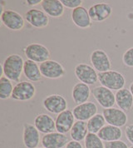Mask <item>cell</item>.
I'll use <instances>...</instances> for the list:
<instances>
[{"mask_svg": "<svg viewBox=\"0 0 133 148\" xmlns=\"http://www.w3.org/2000/svg\"><path fill=\"white\" fill-rule=\"evenodd\" d=\"M23 58L19 54H10L7 57L3 62V75L10 81L19 82L22 74L23 73L24 66Z\"/></svg>", "mask_w": 133, "mask_h": 148, "instance_id": "cell-1", "label": "cell"}, {"mask_svg": "<svg viewBox=\"0 0 133 148\" xmlns=\"http://www.w3.org/2000/svg\"><path fill=\"white\" fill-rule=\"evenodd\" d=\"M98 82L101 86L117 92L124 88L126 84L124 75L115 70H109L104 73H99Z\"/></svg>", "mask_w": 133, "mask_h": 148, "instance_id": "cell-2", "label": "cell"}, {"mask_svg": "<svg viewBox=\"0 0 133 148\" xmlns=\"http://www.w3.org/2000/svg\"><path fill=\"white\" fill-rule=\"evenodd\" d=\"M23 54L25 55L27 60H31L37 63H42L49 60L51 57V53L49 49L38 42H32L23 49Z\"/></svg>", "mask_w": 133, "mask_h": 148, "instance_id": "cell-3", "label": "cell"}, {"mask_svg": "<svg viewBox=\"0 0 133 148\" xmlns=\"http://www.w3.org/2000/svg\"><path fill=\"white\" fill-rule=\"evenodd\" d=\"M1 23L10 31H20L25 25V18L13 9H5L1 14Z\"/></svg>", "mask_w": 133, "mask_h": 148, "instance_id": "cell-4", "label": "cell"}, {"mask_svg": "<svg viewBox=\"0 0 133 148\" xmlns=\"http://www.w3.org/2000/svg\"><path fill=\"white\" fill-rule=\"evenodd\" d=\"M36 94V88L33 82L21 81L17 82L13 87L11 98L19 101H27L33 99Z\"/></svg>", "mask_w": 133, "mask_h": 148, "instance_id": "cell-5", "label": "cell"}, {"mask_svg": "<svg viewBox=\"0 0 133 148\" xmlns=\"http://www.w3.org/2000/svg\"><path fill=\"white\" fill-rule=\"evenodd\" d=\"M74 74L77 79L88 86L93 85L98 82V73L92 65L86 63H79L74 68Z\"/></svg>", "mask_w": 133, "mask_h": 148, "instance_id": "cell-6", "label": "cell"}, {"mask_svg": "<svg viewBox=\"0 0 133 148\" xmlns=\"http://www.w3.org/2000/svg\"><path fill=\"white\" fill-rule=\"evenodd\" d=\"M43 107L48 112L58 115L67 109V101L62 95L51 94L43 100Z\"/></svg>", "mask_w": 133, "mask_h": 148, "instance_id": "cell-7", "label": "cell"}, {"mask_svg": "<svg viewBox=\"0 0 133 148\" xmlns=\"http://www.w3.org/2000/svg\"><path fill=\"white\" fill-rule=\"evenodd\" d=\"M39 67L43 77L47 79H58L66 74L64 67L55 60L49 59L44 62H42Z\"/></svg>", "mask_w": 133, "mask_h": 148, "instance_id": "cell-8", "label": "cell"}, {"mask_svg": "<svg viewBox=\"0 0 133 148\" xmlns=\"http://www.w3.org/2000/svg\"><path fill=\"white\" fill-rule=\"evenodd\" d=\"M92 94L97 103L104 109L113 108L116 104V95L113 91L103 86H97L92 89Z\"/></svg>", "mask_w": 133, "mask_h": 148, "instance_id": "cell-9", "label": "cell"}, {"mask_svg": "<svg viewBox=\"0 0 133 148\" xmlns=\"http://www.w3.org/2000/svg\"><path fill=\"white\" fill-rule=\"evenodd\" d=\"M90 62L94 69L99 73L111 70L112 62L108 54L102 49H95L90 55Z\"/></svg>", "mask_w": 133, "mask_h": 148, "instance_id": "cell-10", "label": "cell"}, {"mask_svg": "<svg viewBox=\"0 0 133 148\" xmlns=\"http://www.w3.org/2000/svg\"><path fill=\"white\" fill-rule=\"evenodd\" d=\"M27 23L35 28H44L49 24V17L39 8H30L25 13Z\"/></svg>", "mask_w": 133, "mask_h": 148, "instance_id": "cell-11", "label": "cell"}, {"mask_svg": "<svg viewBox=\"0 0 133 148\" xmlns=\"http://www.w3.org/2000/svg\"><path fill=\"white\" fill-rule=\"evenodd\" d=\"M102 115L104 116L107 124L120 128L125 127L128 120L126 112L120 108H111L103 109Z\"/></svg>", "mask_w": 133, "mask_h": 148, "instance_id": "cell-12", "label": "cell"}, {"mask_svg": "<svg viewBox=\"0 0 133 148\" xmlns=\"http://www.w3.org/2000/svg\"><path fill=\"white\" fill-rule=\"evenodd\" d=\"M88 13L93 22L101 23L111 17L112 14V7L106 3H99L89 8Z\"/></svg>", "mask_w": 133, "mask_h": 148, "instance_id": "cell-13", "label": "cell"}, {"mask_svg": "<svg viewBox=\"0 0 133 148\" xmlns=\"http://www.w3.org/2000/svg\"><path fill=\"white\" fill-rule=\"evenodd\" d=\"M23 142L27 148L38 147L40 143L39 131L31 123H24L23 127Z\"/></svg>", "mask_w": 133, "mask_h": 148, "instance_id": "cell-14", "label": "cell"}, {"mask_svg": "<svg viewBox=\"0 0 133 148\" xmlns=\"http://www.w3.org/2000/svg\"><path fill=\"white\" fill-rule=\"evenodd\" d=\"M55 123L56 131L58 132L65 135L67 132H70L75 123V117L73 115V110L66 109V111L58 115L55 119Z\"/></svg>", "mask_w": 133, "mask_h": 148, "instance_id": "cell-15", "label": "cell"}, {"mask_svg": "<svg viewBox=\"0 0 133 148\" xmlns=\"http://www.w3.org/2000/svg\"><path fill=\"white\" fill-rule=\"evenodd\" d=\"M97 107L93 101H86L77 105L73 109L74 117L77 121H86L97 113Z\"/></svg>", "mask_w": 133, "mask_h": 148, "instance_id": "cell-16", "label": "cell"}, {"mask_svg": "<svg viewBox=\"0 0 133 148\" xmlns=\"http://www.w3.org/2000/svg\"><path fill=\"white\" fill-rule=\"evenodd\" d=\"M68 142V137L66 135L58 132L43 135L41 139V144L45 148H63Z\"/></svg>", "mask_w": 133, "mask_h": 148, "instance_id": "cell-17", "label": "cell"}, {"mask_svg": "<svg viewBox=\"0 0 133 148\" xmlns=\"http://www.w3.org/2000/svg\"><path fill=\"white\" fill-rule=\"evenodd\" d=\"M71 18L73 24L82 29H87L93 26V21L89 16L88 9L83 6L73 9L71 14Z\"/></svg>", "mask_w": 133, "mask_h": 148, "instance_id": "cell-18", "label": "cell"}, {"mask_svg": "<svg viewBox=\"0 0 133 148\" xmlns=\"http://www.w3.org/2000/svg\"><path fill=\"white\" fill-rule=\"evenodd\" d=\"M33 125L39 131V132L43 133L44 135L54 132L56 130L55 120L50 115L46 113H40L37 115L34 118Z\"/></svg>", "mask_w": 133, "mask_h": 148, "instance_id": "cell-19", "label": "cell"}, {"mask_svg": "<svg viewBox=\"0 0 133 148\" xmlns=\"http://www.w3.org/2000/svg\"><path fill=\"white\" fill-rule=\"evenodd\" d=\"M42 10L48 16L53 18H61L64 14V6L59 0H42Z\"/></svg>", "mask_w": 133, "mask_h": 148, "instance_id": "cell-20", "label": "cell"}, {"mask_svg": "<svg viewBox=\"0 0 133 148\" xmlns=\"http://www.w3.org/2000/svg\"><path fill=\"white\" fill-rule=\"evenodd\" d=\"M91 93L92 90L90 87L85 83L79 82L73 86L72 91V98L77 105H80L88 101Z\"/></svg>", "mask_w": 133, "mask_h": 148, "instance_id": "cell-21", "label": "cell"}, {"mask_svg": "<svg viewBox=\"0 0 133 148\" xmlns=\"http://www.w3.org/2000/svg\"><path fill=\"white\" fill-rule=\"evenodd\" d=\"M116 104L124 112H130L133 106V96L127 88H122L116 92Z\"/></svg>", "mask_w": 133, "mask_h": 148, "instance_id": "cell-22", "label": "cell"}, {"mask_svg": "<svg viewBox=\"0 0 133 148\" xmlns=\"http://www.w3.org/2000/svg\"><path fill=\"white\" fill-rule=\"evenodd\" d=\"M23 75L25 76L27 81L31 82H38L43 78L40 71L39 65L31 60H25L23 66Z\"/></svg>", "mask_w": 133, "mask_h": 148, "instance_id": "cell-23", "label": "cell"}, {"mask_svg": "<svg viewBox=\"0 0 133 148\" xmlns=\"http://www.w3.org/2000/svg\"><path fill=\"white\" fill-rule=\"evenodd\" d=\"M97 135L101 141L106 142L118 141L122 136V131L120 127L107 124L102 127Z\"/></svg>", "mask_w": 133, "mask_h": 148, "instance_id": "cell-24", "label": "cell"}, {"mask_svg": "<svg viewBox=\"0 0 133 148\" xmlns=\"http://www.w3.org/2000/svg\"><path fill=\"white\" fill-rule=\"evenodd\" d=\"M88 133L89 132L86 121H76L70 131V136L73 141L81 142L85 141Z\"/></svg>", "mask_w": 133, "mask_h": 148, "instance_id": "cell-25", "label": "cell"}, {"mask_svg": "<svg viewBox=\"0 0 133 148\" xmlns=\"http://www.w3.org/2000/svg\"><path fill=\"white\" fill-rule=\"evenodd\" d=\"M106 121L103 115L97 113L86 122L88 132L90 133L97 134L102 129V127L104 126H106Z\"/></svg>", "mask_w": 133, "mask_h": 148, "instance_id": "cell-26", "label": "cell"}, {"mask_svg": "<svg viewBox=\"0 0 133 148\" xmlns=\"http://www.w3.org/2000/svg\"><path fill=\"white\" fill-rule=\"evenodd\" d=\"M12 81L2 75L0 77V98L2 100H7L12 97L13 91Z\"/></svg>", "mask_w": 133, "mask_h": 148, "instance_id": "cell-27", "label": "cell"}, {"mask_svg": "<svg viewBox=\"0 0 133 148\" xmlns=\"http://www.w3.org/2000/svg\"><path fill=\"white\" fill-rule=\"evenodd\" d=\"M102 141L98 135L89 132L84 141L85 148H105V144Z\"/></svg>", "mask_w": 133, "mask_h": 148, "instance_id": "cell-28", "label": "cell"}, {"mask_svg": "<svg viewBox=\"0 0 133 148\" xmlns=\"http://www.w3.org/2000/svg\"><path fill=\"white\" fill-rule=\"evenodd\" d=\"M122 62L128 67H133V47L126 50L122 55Z\"/></svg>", "mask_w": 133, "mask_h": 148, "instance_id": "cell-29", "label": "cell"}, {"mask_svg": "<svg viewBox=\"0 0 133 148\" xmlns=\"http://www.w3.org/2000/svg\"><path fill=\"white\" fill-rule=\"evenodd\" d=\"M62 5L67 8L71 9H75L77 8L81 7L83 1L82 0H61Z\"/></svg>", "mask_w": 133, "mask_h": 148, "instance_id": "cell-30", "label": "cell"}, {"mask_svg": "<svg viewBox=\"0 0 133 148\" xmlns=\"http://www.w3.org/2000/svg\"><path fill=\"white\" fill-rule=\"evenodd\" d=\"M105 148H129L127 144L125 141H108L105 143Z\"/></svg>", "mask_w": 133, "mask_h": 148, "instance_id": "cell-31", "label": "cell"}, {"mask_svg": "<svg viewBox=\"0 0 133 148\" xmlns=\"http://www.w3.org/2000/svg\"><path fill=\"white\" fill-rule=\"evenodd\" d=\"M125 134H126V139L133 145V124L126 126L125 129Z\"/></svg>", "mask_w": 133, "mask_h": 148, "instance_id": "cell-32", "label": "cell"}, {"mask_svg": "<svg viewBox=\"0 0 133 148\" xmlns=\"http://www.w3.org/2000/svg\"><path fill=\"white\" fill-rule=\"evenodd\" d=\"M65 148H83V147L81 144V142L72 140V141H69V142L66 144Z\"/></svg>", "mask_w": 133, "mask_h": 148, "instance_id": "cell-33", "label": "cell"}, {"mask_svg": "<svg viewBox=\"0 0 133 148\" xmlns=\"http://www.w3.org/2000/svg\"><path fill=\"white\" fill-rule=\"evenodd\" d=\"M42 0H27L26 4L29 7H33L38 4H41Z\"/></svg>", "mask_w": 133, "mask_h": 148, "instance_id": "cell-34", "label": "cell"}, {"mask_svg": "<svg viewBox=\"0 0 133 148\" xmlns=\"http://www.w3.org/2000/svg\"><path fill=\"white\" fill-rule=\"evenodd\" d=\"M129 90L131 91V92H132V94L133 96V82L130 84V87H129Z\"/></svg>", "mask_w": 133, "mask_h": 148, "instance_id": "cell-35", "label": "cell"}, {"mask_svg": "<svg viewBox=\"0 0 133 148\" xmlns=\"http://www.w3.org/2000/svg\"><path fill=\"white\" fill-rule=\"evenodd\" d=\"M129 148H133V145H132V147H129Z\"/></svg>", "mask_w": 133, "mask_h": 148, "instance_id": "cell-36", "label": "cell"}, {"mask_svg": "<svg viewBox=\"0 0 133 148\" xmlns=\"http://www.w3.org/2000/svg\"><path fill=\"white\" fill-rule=\"evenodd\" d=\"M37 148H45V147H37Z\"/></svg>", "mask_w": 133, "mask_h": 148, "instance_id": "cell-37", "label": "cell"}]
</instances>
